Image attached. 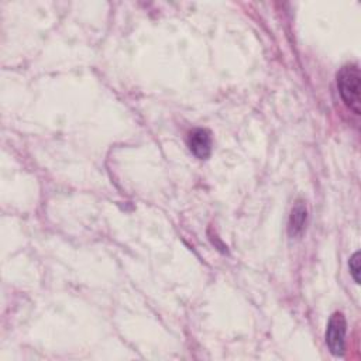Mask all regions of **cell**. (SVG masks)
<instances>
[{
  "mask_svg": "<svg viewBox=\"0 0 361 361\" xmlns=\"http://www.w3.org/2000/svg\"><path fill=\"white\" fill-rule=\"evenodd\" d=\"M346 329H347V323L343 314L340 312L333 314L326 330V344L333 355L340 357L344 354Z\"/></svg>",
  "mask_w": 361,
  "mask_h": 361,
  "instance_id": "2",
  "label": "cell"
},
{
  "mask_svg": "<svg viewBox=\"0 0 361 361\" xmlns=\"http://www.w3.org/2000/svg\"><path fill=\"white\" fill-rule=\"evenodd\" d=\"M308 222V209L304 201H298L295 206L292 208L291 216H289V234L292 237H299L305 231Z\"/></svg>",
  "mask_w": 361,
  "mask_h": 361,
  "instance_id": "4",
  "label": "cell"
},
{
  "mask_svg": "<svg viewBox=\"0 0 361 361\" xmlns=\"http://www.w3.org/2000/svg\"><path fill=\"white\" fill-rule=\"evenodd\" d=\"M188 147L191 153L199 158L206 160L212 153V137L206 129H195L190 133Z\"/></svg>",
  "mask_w": 361,
  "mask_h": 361,
  "instance_id": "3",
  "label": "cell"
},
{
  "mask_svg": "<svg viewBox=\"0 0 361 361\" xmlns=\"http://www.w3.org/2000/svg\"><path fill=\"white\" fill-rule=\"evenodd\" d=\"M348 267H350V274L354 279L355 284H360V252L354 253L351 257H350V261H348Z\"/></svg>",
  "mask_w": 361,
  "mask_h": 361,
  "instance_id": "5",
  "label": "cell"
},
{
  "mask_svg": "<svg viewBox=\"0 0 361 361\" xmlns=\"http://www.w3.org/2000/svg\"><path fill=\"white\" fill-rule=\"evenodd\" d=\"M337 88L346 106L355 114H360L361 105V75L357 66H346L337 74Z\"/></svg>",
  "mask_w": 361,
  "mask_h": 361,
  "instance_id": "1",
  "label": "cell"
}]
</instances>
